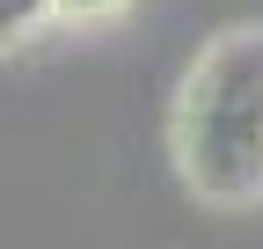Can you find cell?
Here are the masks:
<instances>
[{
  "label": "cell",
  "instance_id": "3957f363",
  "mask_svg": "<svg viewBox=\"0 0 263 249\" xmlns=\"http://www.w3.org/2000/svg\"><path fill=\"white\" fill-rule=\"evenodd\" d=\"M51 8H59V22H110L124 0H51Z\"/></svg>",
  "mask_w": 263,
  "mask_h": 249
},
{
  "label": "cell",
  "instance_id": "7a4b0ae2",
  "mask_svg": "<svg viewBox=\"0 0 263 249\" xmlns=\"http://www.w3.org/2000/svg\"><path fill=\"white\" fill-rule=\"evenodd\" d=\"M44 22H59V8H51V0H0V51L29 44Z\"/></svg>",
  "mask_w": 263,
  "mask_h": 249
},
{
  "label": "cell",
  "instance_id": "6da1fadb",
  "mask_svg": "<svg viewBox=\"0 0 263 249\" xmlns=\"http://www.w3.org/2000/svg\"><path fill=\"white\" fill-rule=\"evenodd\" d=\"M176 169L197 198H263V29H227L197 51L176 96Z\"/></svg>",
  "mask_w": 263,
  "mask_h": 249
}]
</instances>
